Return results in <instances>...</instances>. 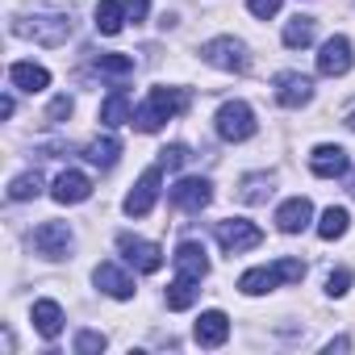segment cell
<instances>
[{"instance_id": "14", "label": "cell", "mask_w": 355, "mask_h": 355, "mask_svg": "<svg viewBox=\"0 0 355 355\" xmlns=\"http://www.w3.org/2000/svg\"><path fill=\"white\" fill-rule=\"evenodd\" d=\"M175 272H180V276H193V280H205L209 276V259H205V247L201 243H180V247H175Z\"/></svg>"}, {"instance_id": "30", "label": "cell", "mask_w": 355, "mask_h": 355, "mask_svg": "<svg viewBox=\"0 0 355 355\" xmlns=\"http://www.w3.org/2000/svg\"><path fill=\"white\" fill-rule=\"evenodd\" d=\"M193 155H189V146L184 142H171V146H163L159 150V167H167V171H175V167H184Z\"/></svg>"}, {"instance_id": "22", "label": "cell", "mask_w": 355, "mask_h": 355, "mask_svg": "<svg viewBox=\"0 0 355 355\" xmlns=\"http://www.w3.org/2000/svg\"><path fill=\"white\" fill-rule=\"evenodd\" d=\"M201 280H193V276H175L171 280V288H167V309H175V313H180V309H193V301H197V288Z\"/></svg>"}, {"instance_id": "33", "label": "cell", "mask_w": 355, "mask_h": 355, "mask_svg": "<svg viewBox=\"0 0 355 355\" xmlns=\"http://www.w3.org/2000/svg\"><path fill=\"white\" fill-rule=\"evenodd\" d=\"M351 288V272H330V280H326V293L330 297H343Z\"/></svg>"}, {"instance_id": "18", "label": "cell", "mask_w": 355, "mask_h": 355, "mask_svg": "<svg viewBox=\"0 0 355 355\" xmlns=\"http://www.w3.org/2000/svg\"><path fill=\"white\" fill-rule=\"evenodd\" d=\"M347 163H351L347 150H343V146H330V142L318 146V150L309 155V167H313V175H322V180H334V175H343Z\"/></svg>"}, {"instance_id": "21", "label": "cell", "mask_w": 355, "mask_h": 355, "mask_svg": "<svg viewBox=\"0 0 355 355\" xmlns=\"http://www.w3.org/2000/svg\"><path fill=\"white\" fill-rule=\"evenodd\" d=\"M101 121H105V125H125V121H134V105H130V96H125L121 88H113V92L105 96Z\"/></svg>"}, {"instance_id": "23", "label": "cell", "mask_w": 355, "mask_h": 355, "mask_svg": "<svg viewBox=\"0 0 355 355\" xmlns=\"http://www.w3.org/2000/svg\"><path fill=\"white\" fill-rule=\"evenodd\" d=\"M121 21H125V5H121V0H101V5H96V30L101 34H121Z\"/></svg>"}, {"instance_id": "35", "label": "cell", "mask_w": 355, "mask_h": 355, "mask_svg": "<svg viewBox=\"0 0 355 355\" xmlns=\"http://www.w3.org/2000/svg\"><path fill=\"white\" fill-rule=\"evenodd\" d=\"M67 113H71V101H67V96H55V105H51V113H46V117H51V121H63Z\"/></svg>"}, {"instance_id": "27", "label": "cell", "mask_w": 355, "mask_h": 355, "mask_svg": "<svg viewBox=\"0 0 355 355\" xmlns=\"http://www.w3.org/2000/svg\"><path fill=\"white\" fill-rule=\"evenodd\" d=\"M347 226H351V218H347V209H326L322 214V222H318V239H326V243H334V239H343L347 234Z\"/></svg>"}, {"instance_id": "31", "label": "cell", "mask_w": 355, "mask_h": 355, "mask_svg": "<svg viewBox=\"0 0 355 355\" xmlns=\"http://www.w3.org/2000/svg\"><path fill=\"white\" fill-rule=\"evenodd\" d=\"M76 351H80V355H96V351H105V334H96V330H80V334H76Z\"/></svg>"}, {"instance_id": "26", "label": "cell", "mask_w": 355, "mask_h": 355, "mask_svg": "<svg viewBox=\"0 0 355 355\" xmlns=\"http://www.w3.org/2000/svg\"><path fill=\"white\" fill-rule=\"evenodd\" d=\"M239 197H243L247 205H263V201L272 197V175H268V171H259V175H247V180H243V189H239Z\"/></svg>"}, {"instance_id": "8", "label": "cell", "mask_w": 355, "mask_h": 355, "mask_svg": "<svg viewBox=\"0 0 355 355\" xmlns=\"http://www.w3.org/2000/svg\"><path fill=\"white\" fill-rule=\"evenodd\" d=\"M209 201H214V184H209V180H201V175H189V180H180V184L171 189V205H175V209L201 214Z\"/></svg>"}, {"instance_id": "3", "label": "cell", "mask_w": 355, "mask_h": 355, "mask_svg": "<svg viewBox=\"0 0 355 355\" xmlns=\"http://www.w3.org/2000/svg\"><path fill=\"white\" fill-rule=\"evenodd\" d=\"M13 34L34 38L42 46H63L71 38V21L67 17H26V21H13Z\"/></svg>"}, {"instance_id": "12", "label": "cell", "mask_w": 355, "mask_h": 355, "mask_svg": "<svg viewBox=\"0 0 355 355\" xmlns=\"http://www.w3.org/2000/svg\"><path fill=\"white\" fill-rule=\"evenodd\" d=\"M351 63H355V55H351V42H347V38L322 42V55H318V71H322V76H347Z\"/></svg>"}, {"instance_id": "16", "label": "cell", "mask_w": 355, "mask_h": 355, "mask_svg": "<svg viewBox=\"0 0 355 355\" xmlns=\"http://www.w3.org/2000/svg\"><path fill=\"white\" fill-rule=\"evenodd\" d=\"M309 222H313V205H309L305 197H293V201H284V205L276 209V226H280L284 234H301Z\"/></svg>"}, {"instance_id": "2", "label": "cell", "mask_w": 355, "mask_h": 355, "mask_svg": "<svg viewBox=\"0 0 355 355\" xmlns=\"http://www.w3.org/2000/svg\"><path fill=\"white\" fill-rule=\"evenodd\" d=\"M301 276H305V263H301V259H276L272 268H251V272H243L239 288H243L247 297H263V293H272L276 284H293V280H301Z\"/></svg>"}, {"instance_id": "17", "label": "cell", "mask_w": 355, "mask_h": 355, "mask_svg": "<svg viewBox=\"0 0 355 355\" xmlns=\"http://www.w3.org/2000/svg\"><path fill=\"white\" fill-rule=\"evenodd\" d=\"M92 280H96V288H105V293L117 297V301H130V297H134V276H125L117 263H101V268L92 272Z\"/></svg>"}, {"instance_id": "24", "label": "cell", "mask_w": 355, "mask_h": 355, "mask_svg": "<svg viewBox=\"0 0 355 355\" xmlns=\"http://www.w3.org/2000/svg\"><path fill=\"white\" fill-rule=\"evenodd\" d=\"M117 155H121V142H117V138H109V134L84 146V159H88V163H96V167H113V163H117Z\"/></svg>"}, {"instance_id": "1", "label": "cell", "mask_w": 355, "mask_h": 355, "mask_svg": "<svg viewBox=\"0 0 355 355\" xmlns=\"http://www.w3.org/2000/svg\"><path fill=\"white\" fill-rule=\"evenodd\" d=\"M184 109H189V92H184V88H150L146 105L134 109V125H138L142 134H155L167 117L184 113Z\"/></svg>"}, {"instance_id": "32", "label": "cell", "mask_w": 355, "mask_h": 355, "mask_svg": "<svg viewBox=\"0 0 355 355\" xmlns=\"http://www.w3.org/2000/svg\"><path fill=\"white\" fill-rule=\"evenodd\" d=\"M280 5H284V0H247V9H251L255 17H263V21H268V17H276V13H280Z\"/></svg>"}, {"instance_id": "36", "label": "cell", "mask_w": 355, "mask_h": 355, "mask_svg": "<svg viewBox=\"0 0 355 355\" xmlns=\"http://www.w3.org/2000/svg\"><path fill=\"white\" fill-rule=\"evenodd\" d=\"M347 125H351V130H355V105H351V109H347Z\"/></svg>"}, {"instance_id": "29", "label": "cell", "mask_w": 355, "mask_h": 355, "mask_svg": "<svg viewBox=\"0 0 355 355\" xmlns=\"http://www.w3.org/2000/svg\"><path fill=\"white\" fill-rule=\"evenodd\" d=\"M92 67H96L101 76H134V59H130V55H96Z\"/></svg>"}, {"instance_id": "34", "label": "cell", "mask_w": 355, "mask_h": 355, "mask_svg": "<svg viewBox=\"0 0 355 355\" xmlns=\"http://www.w3.org/2000/svg\"><path fill=\"white\" fill-rule=\"evenodd\" d=\"M121 5H125V21H142L146 9H150V0H121Z\"/></svg>"}, {"instance_id": "19", "label": "cell", "mask_w": 355, "mask_h": 355, "mask_svg": "<svg viewBox=\"0 0 355 355\" xmlns=\"http://www.w3.org/2000/svg\"><path fill=\"white\" fill-rule=\"evenodd\" d=\"M34 330L42 334V338H59V330H63V309H59V301H34Z\"/></svg>"}, {"instance_id": "20", "label": "cell", "mask_w": 355, "mask_h": 355, "mask_svg": "<svg viewBox=\"0 0 355 355\" xmlns=\"http://www.w3.org/2000/svg\"><path fill=\"white\" fill-rule=\"evenodd\" d=\"M9 80H13L21 92H42V88L51 84V71L38 67V63H13V67H9Z\"/></svg>"}, {"instance_id": "6", "label": "cell", "mask_w": 355, "mask_h": 355, "mask_svg": "<svg viewBox=\"0 0 355 355\" xmlns=\"http://www.w3.org/2000/svg\"><path fill=\"white\" fill-rule=\"evenodd\" d=\"M218 134H222L226 142H247V138L255 134V113H251V105L226 101V105L218 109Z\"/></svg>"}, {"instance_id": "4", "label": "cell", "mask_w": 355, "mask_h": 355, "mask_svg": "<svg viewBox=\"0 0 355 355\" xmlns=\"http://www.w3.org/2000/svg\"><path fill=\"white\" fill-rule=\"evenodd\" d=\"M218 243H222L226 255H243V251L263 243V230L247 218H226V222H218Z\"/></svg>"}, {"instance_id": "15", "label": "cell", "mask_w": 355, "mask_h": 355, "mask_svg": "<svg viewBox=\"0 0 355 355\" xmlns=\"http://www.w3.org/2000/svg\"><path fill=\"white\" fill-rule=\"evenodd\" d=\"M88 197H92V180H88L84 171H63L59 180H55V201L59 205H80Z\"/></svg>"}, {"instance_id": "11", "label": "cell", "mask_w": 355, "mask_h": 355, "mask_svg": "<svg viewBox=\"0 0 355 355\" xmlns=\"http://www.w3.org/2000/svg\"><path fill=\"white\" fill-rule=\"evenodd\" d=\"M309 96H313V80L309 76H301V71L276 76V101L284 109H301V105H309Z\"/></svg>"}, {"instance_id": "7", "label": "cell", "mask_w": 355, "mask_h": 355, "mask_svg": "<svg viewBox=\"0 0 355 355\" xmlns=\"http://www.w3.org/2000/svg\"><path fill=\"white\" fill-rule=\"evenodd\" d=\"M159 184H163V167H146L138 175V184L130 189V197H125V214L130 218H146L155 209V201H159Z\"/></svg>"}, {"instance_id": "25", "label": "cell", "mask_w": 355, "mask_h": 355, "mask_svg": "<svg viewBox=\"0 0 355 355\" xmlns=\"http://www.w3.org/2000/svg\"><path fill=\"white\" fill-rule=\"evenodd\" d=\"M313 30H318V26H313V17H301V13H297V17L284 26V46H288V51L309 46V42H313Z\"/></svg>"}, {"instance_id": "28", "label": "cell", "mask_w": 355, "mask_h": 355, "mask_svg": "<svg viewBox=\"0 0 355 355\" xmlns=\"http://www.w3.org/2000/svg\"><path fill=\"white\" fill-rule=\"evenodd\" d=\"M42 193V175L38 171H26V175H17V180L9 184V201H34Z\"/></svg>"}, {"instance_id": "9", "label": "cell", "mask_w": 355, "mask_h": 355, "mask_svg": "<svg viewBox=\"0 0 355 355\" xmlns=\"http://www.w3.org/2000/svg\"><path fill=\"white\" fill-rule=\"evenodd\" d=\"M117 247H121V255H125V263H134L138 272H159L163 268V251L155 247V243H146V239H134V234H121L117 239Z\"/></svg>"}, {"instance_id": "10", "label": "cell", "mask_w": 355, "mask_h": 355, "mask_svg": "<svg viewBox=\"0 0 355 355\" xmlns=\"http://www.w3.org/2000/svg\"><path fill=\"white\" fill-rule=\"evenodd\" d=\"M67 247H71V226L67 222H42L34 230V251L38 255L59 259V255H67Z\"/></svg>"}, {"instance_id": "5", "label": "cell", "mask_w": 355, "mask_h": 355, "mask_svg": "<svg viewBox=\"0 0 355 355\" xmlns=\"http://www.w3.org/2000/svg\"><path fill=\"white\" fill-rule=\"evenodd\" d=\"M201 59L214 63V67H222V71H239V76L251 67V55H247V46L239 38H214V42H205Z\"/></svg>"}, {"instance_id": "13", "label": "cell", "mask_w": 355, "mask_h": 355, "mask_svg": "<svg viewBox=\"0 0 355 355\" xmlns=\"http://www.w3.org/2000/svg\"><path fill=\"white\" fill-rule=\"evenodd\" d=\"M193 338H197L201 347H222V343L230 338V318H226L222 309L201 313V318H197V326H193Z\"/></svg>"}]
</instances>
